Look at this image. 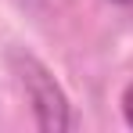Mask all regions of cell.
<instances>
[{
	"mask_svg": "<svg viewBox=\"0 0 133 133\" xmlns=\"http://www.w3.org/2000/svg\"><path fill=\"white\" fill-rule=\"evenodd\" d=\"M22 83H25V90H29V97H32V108L40 111V126H43V130H65V126H72L61 90L54 87V79H50L36 61H29V58H25Z\"/></svg>",
	"mask_w": 133,
	"mask_h": 133,
	"instance_id": "6da1fadb",
	"label": "cell"
},
{
	"mask_svg": "<svg viewBox=\"0 0 133 133\" xmlns=\"http://www.w3.org/2000/svg\"><path fill=\"white\" fill-rule=\"evenodd\" d=\"M122 111H126V122L133 126V83H130V90H126V97H122Z\"/></svg>",
	"mask_w": 133,
	"mask_h": 133,
	"instance_id": "7a4b0ae2",
	"label": "cell"
}]
</instances>
